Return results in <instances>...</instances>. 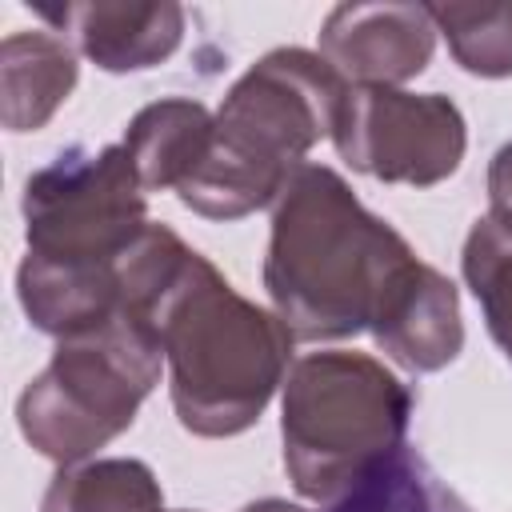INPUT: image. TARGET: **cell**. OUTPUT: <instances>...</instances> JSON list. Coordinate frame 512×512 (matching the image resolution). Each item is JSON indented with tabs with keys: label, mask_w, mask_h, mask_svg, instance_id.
I'll use <instances>...</instances> for the list:
<instances>
[{
	"label": "cell",
	"mask_w": 512,
	"mask_h": 512,
	"mask_svg": "<svg viewBox=\"0 0 512 512\" xmlns=\"http://www.w3.org/2000/svg\"><path fill=\"white\" fill-rule=\"evenodd\" d=\"M324 512H472L416 448L392 452L344 496L324 504Z\"/></svg>",
	"instance_id": "14"
},
{
	"label": "cell",
	"mask_w": 512,
	"mask_h": 512,
	"mask_svg": "<svg viewBox=\"0 0 512 512\" xmlns=\"http://www.w3.org/2000/svg\"><path fill=\"white\" fill-rule=\"evenodd\" d=\"M460 272L484 312L492 344L512 364V216L484 212L472 220L460 252Z\"/></svg>",
	"instance_id": "15"
},
{
	"label": "cell",
	"mask_w": 512,
	"mask_h": 512,
	"mask_svg": "<svg viewBox=\"0 0 512 512\" xmlns=\"http://www.w3.org/2000/svg\"><path fill=\"white\" fill-rule=\"evenodd\" d=\"M40 512H168L164 488L144 460L92 456L56 468Z\"/></svg>",
	"instance_id": "13"
},
{
	"label": "cell",
	"mask_w": 512,
	"mask_h": 512,
	"mask_svg": "<svg viewBox=\"0 0 512 512\" xmlns=\"http://www.w3.org/2000/svg\"><path fill=\"white\" fill-rule=\"evenodd\" d=\"M240 512H308V508H300V504H288V500H276V496H268V500H252V504H244Z\"/></svg>",
	"instance_id": "18"
},
{
	"label": "cell",
	"mask_w": 512,
	"mask_h": 512,
	"mask_svg": "<svg viewBox=\"0 0 512 512\" xmlns=\"http://www.w3.org/2000/svg\"><path fill=\"white\" fill-rule=\"evenodd\" d=\"M80 52L52 28H20L0 40V120L8 132H40L80 80Z\"/></svg>",
	"instance_id": "11"
},
{
	"label": "cell",
	"mask_w": 512,
	"mask_h": 512,
	"mask_svg": "<svg viewBox=\"0 0 512 512\" xmlns=\"http://www.w3.org/2000/svg\"><path fill=\"white\" fill-rule=\"evenodd\" d=\"M428 16L468 76H512V4H428Z\"/></svg>",
	"instance_id": "16"
},
{
	"label": "cell",
	"mask_w": 512,
	"mask_h": 512,
	"mask_svg": "<svg viewBox=\"0 0 512 512\" xmlns=\"http://www.w3.org/2000/svg\"><path fill=\"white\" fill-rule=\"evenodd\" d=\"M332 144L360 176L432 188L456 176L468 148V124L464 112L440 92L348 88Z\"/></svg>",
	"instance_id": "7"
},
{
	"label": "cell",
	"mask_w": 512,
	"mask_h": 512,
	"mask_svg": "<svg viewBox=\"0 0 512 512\" xmlns=\"http://www.w3.org/2000/svg\"><path fill=\"white\" fill-rule=\"evenodd\" d=\"M348 84L308 48H272L224 92L208 160L176 192L204 220H244L280 200L304 156L332 140Z\"/></svg>",
	"instance_id": "4"
},
{
	"label": "cell",
	"mask_w": 512,
	"mask_h": 512,
	"mask_svg": "<svg viewBox=\"0 0 512 512\" xmlns=\"http://www.w3.org/2000/svg\"><path fill=\"white\" fill-rule=\"evenodd\" d=\"M368 332L392 364L416 376L440 372L464 348L460 292L440 268L412 256L388 284Z\"/></svg>",
	"instance_id": "10"
},
{
	"label": "cell",
	"mask_w": 512,
	"mask_h": 512,
	"mask_svg": "<svg viewBox=\"0 0 512 512\" xmlns=\"http://www.w3.org/2000/svg\"><path fill=\"white\" fill-rule=\"evenodd\" d=\"M164 344L152 320L124 308L116 320L56 340L48 364L16 396L20 436L52 464L92 460L124 436L160 384Z\"/></svg>",
	"instance_id": "6"
},
{
	"label": "cell",
	"mask_w": 512,
	"mask_h": 512,
	"mask_svg": "<svg viewBox=\"0 0 512 512\" xmlns=\"http://www.w3.org/2000/svg\"><path fill=\"white\" fill-rule=\"evenodd\" d=\"M412 244L360 204L328 164H300L272 204L264 288L296 340L324 344L368 332Z\"/></svg>",
	"instance_id": "3"
},
{
	"label": "cell",
	"mask_w": 512,
	"mask_h": 512,
	"mask_svg": "<svg viewBox=\"0 0 512 512\" xmlns=\"http://www.w3.org/2000/svg\"><path fill=\"white\" fill-rule=\"evenodd\" d=\"M124 308L152 320L164 344L172 412L192 436L248 432L284 388L296 336L276 312L240 296L168 224H148L128 252Z\"/></svg>",
	"instance_id": "1"
},
{
	"label": "cell",
	"mask_w": 512,
	"mask_h": 512,
	"mask_svg": "<svg viewBox=\"0 0 512 512\" xmlns=\"http://www.w3.org/2000/svg\"><path fill=\"white\" fill-rule=\"evenodd\" d=\"M436 36L428 4H336L320 24V56L348 88H400L432 64Z\"/></svg>",
	"instance_id": "8"
},
{
	"label": "cell",
	"mask_w": 512,
	"mask_h": 512,
	"mask_svg": "<svg viewBox=\"0 0 512 512\" xmlns=\"http://www.w3.org/2000/svg\"><path fill=\"white\" fill-rule=\"evenodd\" d=\"M488 212L512 216V140L496 148V156L488 160Z\"/></svg>",
	"instance_id": "17"
},
{
	"label": "cell",
	"mask_w": 512,
	"mask_h": 512,
	"mask_svg": "<svg viewBox=\"0 0 512 512\" xmlns=\"http://www.w3.org/2000/svg\"><path fill=\"white\" fill-rule=\"evenodd\" d=\"M216 112L192 96H164L144 104L124 128V152L144 192H180L208 160Z\"/></svg>",
	"instance_id": "12"
},
{
	"label": "cell",
	"mask_w": 512,
	"mask_h": 512,
	"mask_svg": "<svg viewBox=\"0 0 512 512\" xmlns=\"http://www.w3.org/2000/svg\"><path fill=\"white\" fill-rule=\"evenodd\" d=\"M180 512H192V508H180Z\"/></svg>",
	"instance_id": "19"
},
{
	"label": "cell",
	"mask_w": 512,
	"mask_h": 512,
	"mask_svg": "<svg viewBox=\"0 0 512 512\" xmlns=\"http://www.w3.org/2000/svg\"><path fill=\"white\" fill-rule=\"evenodd\" d=\"M408 384L368 352L320 348L292 360L280 388L284 472L296 496L332 504L404 448Z\"/></svg>",
	"instance_id": "5"
},
{
	"label": "cell",
	"mask_w": 512,
	"mask_h": 512,
	"mask_svg": "<svg viewBox=\"0 0 512 512\" xmlns=\"http://www.w3.org/2000/svg\"><path fill=\"white\" fill-rule=\"evenodd\" d=\"M24 260L16 300L36 332H92L124 312V260L144 236L148 200L124 144L68 148L20 192Z\"/></svg>",
	"instance_id": "2"
},
{
	"label": "cell",
	"mask_w": 512,
	"mask_h": 512,
	"mask_svg": "<svg viewBox=\"0 0 512 512\" xmlns=\"http://www.w3.org/2000/svg\"><path fill=\"white\" fill-rule=\"evenodd\" d=\"M36 16L52 24L80 56L100 72L124 76L164 64L184 40V8L172 0L128 4V0H68L36 4Z\"/></svg>",
	"instance_id": "9"
}]
</instances>
